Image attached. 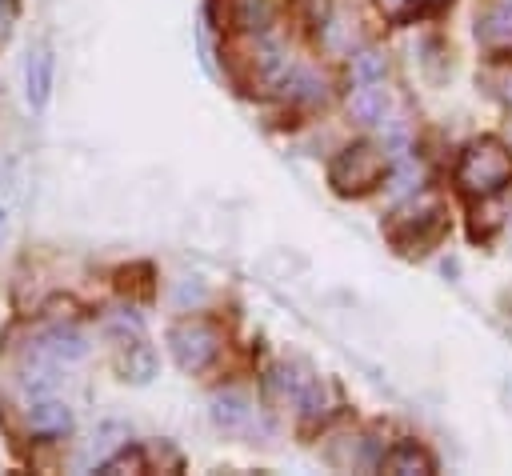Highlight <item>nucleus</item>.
<instances>
[{"label":"nucleus","mask_w":512,"mask_h":476,"mask_svg":"<svg viewBox=\"0 0 512 476\" xmlns=\"http://www.w3.org/2000/svg\"><path fill=\"white\" fill-rule=\"evenodd\" d=\"M24 80H28V104H32V108H44V104H48V92H52V56H48L44 48L28 56Z\"/></svg>","instance_id":"obj_7"},{"label":"nucleus","mask_w":512,"mask_h":476,"mask_svg":"<svg viewBox=\"0 0 512 476\" xmlns=\"http://www.w3.org/2000/svg\"><path fill=\"white\" fill-rule=\"evenodd\" d=\"M512 184V152L492 140V136H480L472 140L464 152H460V164H456V188L472 200H492L500 196L504 188Z\"/></svg>","instance_id":"obj_1"},{"label":"nucleus","mask_w":512,"mask_h":476,"mask_svg":"<svg viewBox=\"0 0 512 476\" xmlns=\"http://www.w3.org/2000/svg\"><path fill=\"white\" fill-rule=\"evenodd\" d=\"M28 424H32L36 436H64L72 428V412L60 400H40V404H32Z\"/></svg>","instance_id":"obj_6"},{"label":"nucleus","mask_w":512,"mask_h":476,"mask_svg":"<svg viewBox=\"0 0 512 476\" xmlns=\"http://www.w3.org/2000/svg\"><path fill=\"white\" fill-rule=\"evenodd\" d=\"M44 352H52L56 360H80V356L88 352V344H84L80 332H72V328H56V332L44 340Z\"/></svg>","instance_id":"obj_11"},{"label":"nucleus","mask_w":512,"mask_h":476,"mask_svg":"<svg viewBox=\"0 0 512 476\" xmlns=\"http://www.w3.org/2000/svg\"><path fill=\"white\" fill-rule=\"evenodd\" d=\"M0 228H4V208H0Z\"/></svg>","instance_id":"obj_18"},{"label":"nucleus","mask_w":512,"mask_h":476,"mask_svg":"<svg viewBox=\"0 0 512 476\" xmlns=\"http://www.w3.org/2000/svg\"><path fill=\"white\" fill-rule=\"evenodd\" d=\"M348 108H352V116H356V120L372 124V120H380V116H384V96H380L372 84H360V88H352Z\"/></svg>","instance_id":"obj_10"},{"label":"nucleus","mask_w":512,"mask_h":476,"mask_svg":"<svg viewBox=\"0 0 512 476\" xmlns=\"http://www.w3.org/2000/svg\"><path fill=\"white\" fill-rule=\"evenodd\" d=\"M212 420L224 428H240L248 420V404L236 392H220V396H212Z\"/></svg>","instance_id":"obj_12"},{"label":"nucleus","mask_w":512,"mask_h":476,"mask_svg":"<svg viewBox=\"0 0 512 476\" xmlns=\"http://www.w3.org/2000/svg\"><path fill=\"white\" fill-rule=\"evenodd\" d=\"M384 172H388V152L368 140H356L344 152H336V160L328 164V184L340 196H364L384 180Z\"/></svg>","instance_id":"obj_2"},{"label":"nucleus","mask_w":512,"mask_h":476,"mask_svg":"<svg viewBox=\"0 0 512 476\" xmlns=\"http://www.w3.org/2000/svg\"><path fill=\"white\" fill-rule=\"evenodd\" d=\"M116 368L124 372V380H132V384H148L152 372H156V356H152L148 344H128V352L120 356Z\"/></svg>","instance_id":"obj_9"},{"label":"nucleus","mask_w":512,"mask_h":476,"mask_svg":"<svg viewBox=\"0 0 512 476\" xmlns=\"http://www.w3.org/2000/svg\"><path fill=\"white\" fill-rule=\"evenodd\" d=\"M380 468H384V472H404V476H408V472H432L436 464H432V456H428L424 448H416L412 440H400L392 452L380 456Z\"/></svg>","instance_id":"obj_8"},{"label":"nucleus","mask_w":512,"mask_h":476,"mask_svg":"<svg viewBox=\"0 0 512 476\" xmlns=\"http://www.w3.org/2000/svg\"><path fill=\"white\" fill-rule=\"evenodd\" d=\"M168 344H172V356L184 372H204L220 352V328L204 316H188V320L172 324Z\"/></svg>","instance_id":"obj_4"},{"label":"nucleus","mask_w":512,"mask_h":476,"mask_svg":"<svg viewBox=\"0 0 512 476\" xmlns=\"http://www.w3.org/2000/svg\"><path fill=\"white\" fill-rule=\"evenodd\" d=\"M476 36L488 48H512V4H496L476 20Z\"/></svg>","instance_id":"obj_5"},{"label":"nucleus","mask_w":512,"mask_h":476,"mask_svg":"<svg viewBox=\"0 0 512 476\" xmlns=\"http://www.w3.org/2000/svg\"><path fill=\"white\" fill-rule=\"evenodd\" d=\"M140 468H144V452L140 448L120 452V456H112V460L100 464V472H140Z\"/></svg>","instance_id":"obj_14"},{"label":"nucleus","mask_w":512,"mask_h":476,"mask_svg":"<svg viewBox=\"0 0 512 476\" xmlns=\"http://www.w3.org/2000/svg\"><path fill=\"white\" fill-rule=\"evenodd\" d=\"M452 0H412V8L416 12H440V8H448Z\"/></svg>","instance_id":"obj_15"},{"label":"nucleus","mask_w":512,"mask_h":476,"mask_svg":"<svg viewBox=\"0 0 512 476\" xmlns=\"http://www.w3.org/2000/svg\"><path fill=\"white\" fill-rule=\"evenodd\" d=\"M500 96H504V100H508V104H512V76H508V80H504V88H500Z\"/></svg>","instance_id":"obj_16"},{"label":"nucleus","mask_w":512,"mask_h":476,"mask_svg":"<svg viewBox=\"0 0 512 476\" xmlns=\"http://www.w3.org/2000/svg\"><path fill=\"white\" fill-rule=\"evenodd\" d=\"M352 76H356L360 84H376V80L384 76V56L372 52V48H364V52L352 60Z\"/></svg>","instance_id":"obj_13"},{"label":"nucleus","mask_w":512,"mask_h":476,"mask_svg":"<svg viewBox=\"0 0 512 476\" xmlns=\"http://www.w3.org/2000/svg\"><path fill=\"white\" fill-rule=\"evenodd\" d=\"M440 236H444V208H440L432 196H424L420 204L396 212V220L388 224V240H392L400 252H408V256L428 252Z\"/></svg>","instance_id":"obj_3"},{"label":"nucleus","mask_w":512,"mask_h":476,"mask_svg":"<svg viewBox=\"0 0 512 476\" xmlns=\"http://www.w3.org/2000/svg\"><path fill=\"white\" fill-rule=\"evenodd\" d=\"M0 8H16V0H0Z\"/></svg>","instance_id":"obj_17"}]
</instances>
